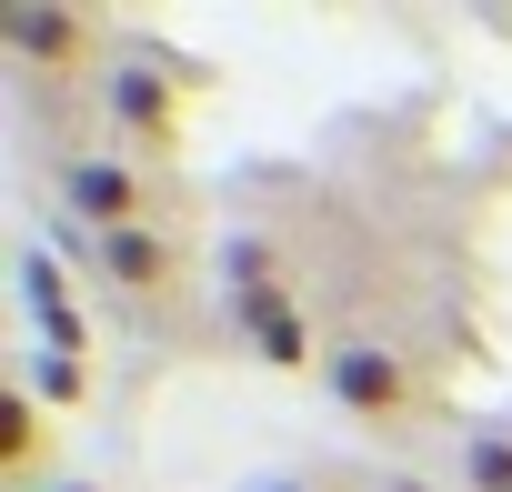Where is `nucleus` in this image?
<instances>
[{"mask_svg": "<svg viewBox=\"0 0 512 492\" xmlns=\"http://www.w3.org/2000/svg\"><path fill=\"white\" fill-rule=\"evenodd\" d=\"M111 131H121V151L131 161H171L181 151V91H171V71H161V51L151 41H131V51H111Z\"/></svg>", "mask_w": 512, "mask_h": 492, "instance_id": "f257e3e1", "label": "nucleus"}, {"mask_svg": "<svg viewBox=\"0 0 512 492\" xmlns=\"http://www.w3.org/2000/svg\"><path fill=\"white\" fill-rule=\"evenodd\" d=\"M322 382H332V402H342L352 422H372V432H402V422H422V412H432L422 372H412L402 352H382V342L332 352V362H322Z\"/></svg>", "mask_w": 512, "mask_h": 492, "instance_id": "f03ea898", "label": "nucleus"}, {"mask_svg": "<svg viewBox=\"0 0 512 492\" xmlns=\"http://www.w3.org/2000/svg\"><path fill=\"white\" fill-rule=\"evenodd\" d=\"M61 201L91 221V241L101 231H151L161 211H151V181H141V161H111V151H81V161H61Z\"/></svg>", "mask_w": 512, "mask_h": 492, "instance_id": "7ed1b4c3", "label": "nucleus"}, {"mask_svg": "<svg viewBox=\"0 0 512 492\" xmlns=\"http://www.w3.org/2000/svg\"><path fill=\"white\" fill-rule=\"evenodd\" d=\"M91 262H101V282H111L121 302H171V292H181V241H171L161 221H151V231H101Z\"/></svg>", "mask_w": 512, "mask_h": 492, "instance_id": "20e7f679", "label": "nucleus"}, {"mask_svg": "<svg viewBox=\"0 0 512 492\" xmlns=\"http://www.w3.org/2000/svg\"><path fill=\"white\" fill-rule=\"evenodd\" d=\"M231 322L272 372H312V332H302V302L282 282H231Z\"/></svg>", "mask_w": 512, "mask_h": 492, "instance_id": "39448f33", "label": "nucleus"}, {"mask_svg": "<svg viewBox=\"0 0 512 492\" xmlns=\"http://www.w3.org/2000/svg\"><path fill=\"white\" fill-rule=\"evenodd\" d=\"M0 41H11L31 71H81L91 61V21L61 11V0H11V11H0Z\"/></svg>", "mask_w": 512, "mask_h": 492, "instance_id": "423d86ee", "label": "nucleus"}, {"mask_svg": "<svg viewBox=\"0 0 512 492\" xmlns=\"http://www.w3.org/2000/svg\"><path fill=\"white\" fill-rule=\"evenodd\" d=\"M0 472H11V492H41L51 472V412L21 382H0Z\"/></svg>", "mask_w": 512, "mask_h": 492, "instance_id": "0eeeda50", "label": "nucleus"}, {"mask_svg": "<svg viewBox=\"0 0 512 492\" xmlns=\"http://www.w3.org/2000/svg\"><path fill=\"white\" fill-rule=\"evenodd\" d=\"M11 382H21L41 412H91V362H81V352H21Z\"/></svg>", "mask_w": 512, "mask_h": 492, "instance_id": "6e6552de", "label": "nucleus"}, {"mask_svg": "<svg viewBox=\"0 0 512 492\" xmlns=\"http://www.w3.org/2000/svg\"><path fill=\"white\" fill-rule=\"evenodd\" d=\"M462 492H512V442H502V432L462 452Z\"/></svg>", "mask_w": 512, "mask_h": 492, "instance_id": "1a4fd4ad", "label": "nucleus"}, {"mask_svg": "<svg viewBox=\"0 0 512 492\" xmlns=\"http://www.w3.org/2000/svg\"><path fill=\"white\" fill-rule=\"evenodd\" d=\"M262 492H322V482H262Z\"/></svg>", "mask_w": 512, "mask_h": 492, "instance_id": "9d476101", "label": "nucleus"}, {"mask_svg": "<svg viewBox=\"0 0 512 492\" xmlns=\"http://www.w3.org/2000/svg\"><path fill=\"white\" fill-rule=\"evenodd\" d=\"M41 492H91V482H41Z\"/></svg>", "mask_w": 512, "mask_h": 492, "instance_id": "9b49d317", "label": "nucleus"}]
</instances>
